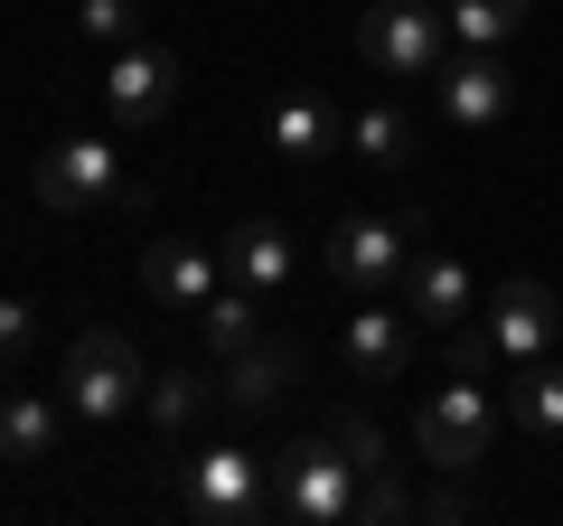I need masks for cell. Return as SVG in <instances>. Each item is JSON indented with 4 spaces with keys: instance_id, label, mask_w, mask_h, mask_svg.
Wrapping results in <instances>:
<instances>
[{
    "instance_id": "cell-1",
    "label": "cell",
    "mask_w": 563,
    "mask_h": 526,
    "mask_svg": "<svg viewBox=\"0 0 563 526\" xmlns=\"http://www.w3.org/2000/svg\"><path fill=\"white\" fill-rule=\"evenodd\" d=\"M357 57L376 85H432L451 66V10H432V0H376L357 20Z\"/></svg>"
},
{
    "instance_id": "cell-2",
    "label": "cell",
    "mask_w": 563,
    "mask_h": 526,
    "mask_svg": "<svg viewBox=\"0 0 563 526\" xmlns=\"http://www.w3.org/2000/svg\"><path fill=\"white\" fill-rule=\"evenodd\" d=\"M141 385H151V366H141V348L122 339V329H85V339H66L57 395H66L76 424H122V414H141Z\"/></svg>"
},
{
    "instance_id": "cell-3",
    "label": "cell",
    "mask_w": 563,
    "mask_h": 526,
    "mask_svg": "<svg viewBox=\"0 0 563 526\" xmlns=\"http://www.w3.org/2000/svg\"><path fill=\"white\" fill-rule=\"evenodd\" d=\"M357 507V461H347L329 432H301V442L273 451V517L291 526H347Z\"/></svg>"
},
{
    "instance_id": "cell-4",
    "label": "cell",
    "mask_w": 563,
    "mask_h": 526,
    "mask_svg": "<svg viewBox=\"0 0 563 526\" xmlns=\"http://www.w3.org/2000/svg\"><path fill=\"white\" fill-rule=\"evenodd\" d=\"M498 395H488V385H470V376H451L442 395H422V414H413V451L432 470H442V480H470V470L488 461V442H498Z\"/></svg>"
},
{
    "instance_id": "cell-5",
    "label": "cell",
    "mask_w": 563,
    "mask_h": 526,
    "mask_svg": "<svg viewBox=\"0 0 563 526\" xmlns=\"http://www.w3.org/2000/svg\"><path fill=\"white\" fill-rule=\"evenodd\" d=\"M413 235H422V217H339L320 235V273L347 302H376V292H395L404 263H413Z\"/></svg>"
},
{
    "instance_id": "cell-6",
    "label": "cell",
    "mask_w": 563,
    "mask_h": 526,
    "mask_svg": "<svg viewBox=\"0 0 563 526\" xmlns=\"http://www.w3.org/2000/svg\"><path fill=\"white\" fill-rule=\"evenodd\" d=\"M179 517H198V526H254V517H273V461H254V451H235V442L198 451V461L179 470Z\"/></svg>"
},
{
    "instance_id": "cell-7",
    "label": "cell",
    "mask_w": 563,
    "mask_h": 526,
    "mask_svg": "<svg viewBox=\"0 0 563 526\" xmlns=\"http://www.w3.org/2000/svg\"><path fill=\"white\" fill-rule=\"evenodd\" d=\"M38 198L57 207V217H95V207H141V179L122 169V151L113 142H95V132H76V142H57L38 169Z\"/></svg>"
},
{
    "instance_id": "cell-8",
    "label": "cell",
    "mask_w": 563,
    "mask_h": 526,
    "mask_svg": "<svg viewBox=\"0 0 563 526\" xmlns=\"http://www.w3.org/2000/svg\"><path fill=\"white\" fill-rule=\"evenodd\" d=\"M169 103H179V57H169L161 39H132V47L103 57V113H113L122 132L169 122Z\"/></svg>"
},
{
    "instance_id": "cell-9",
    "label": "cell",
    "mask_w": 563,
    "mask_h": 526,
    "mask_svg": "<svg viewBox=\"0 0 563 526\" xmlns=\"http://www.w3.org/2000/svg\"><path fill=\"white\" fill-rule=\"evenodd\" d=\"M339 366L357 385H395L404 366H413V320H404V302H357L347 310V329H339Z\"/></svg>"
},
{
    "instance_id": "cell-10",
    "label": "cell",
    "mask_w": 563,
    "mask_h": 526,
    "mask_svg": "<svg viewBox=\"0 0 563 526\" xmlns=\"http://www.w3.org/2000/svg\"><path fill=\"white\" fill-rule=\"evenodd\" d=\"M432 103H442V122H461V132H488V122H507V103H517V76H507L488 47H461V57L432 76Z\"/></svg>"
},
{
    "instance_id": "cell-11",
    "label": "cell",
    "mask_w": 563,
    "mask_h": 526,
    "mask_svg": "<svg viewBox=\"0 0 563 526\" xmlns=\"http://www.w3.org/2000/svg\"><path fill=\"white\" fill-rule=\"evenodd\" d=\"M217 273H225V254H207L198 235H151L141 244V292L161 310H207L217 302Z\"/></svg>"
},
{
    "instance_id": "cell-12",
    "label": "cell",
    "mask_w": 563,
    "mask_h": 526,
    "mask_svg": "<svg viewBox=\"0 0 563 526\" xmlns=\"http://www.w3.org/2000/svg\"><path fill=\"white\" fill-rule=\"evenodd\" d=\"M291 385H301V348H291V339H254V348H235V358H225L217 405H235V414H273Z\"/></svg>"
},
{
    "instance_id": "cell-13",
    "label": "cell",
    "mask_w": 563,
    "mask_h": 526,
    "mask_svg": "<svg viewBox=\"0 0 563 526\" xmlns=\"http://www.w3.org/2000/svg\"><path fill=\"white\" fill-rule=\"evenodd\" d=\"M404 310H413L422 329H461L470 310H479V302H470V263L442 254V244H422V254L404 263Z\"/></svg>"
},
{
    "instance_id": "cell-14",
    "label": "cell",
    "mask_w": 563,
    "mask_h": 526,
    "mask_svg": "<svg viewBox=\"0 0 563 526\" xmlns=\"http://www.w3.org/2000/svg\"><path fill=\"white\" fill-rule=\"evenodd\" d=\"M66 424H76V414H66V395H0V461H20V470H47L66 451Z\"/></svg>"
},
{
    "instance_id": "cell-15",
    "label": "cell",
    "mask_w": 563,
    "mask_h": 526,
    "mask_svg": "<svg viewBox=\"0 0 563 526\" xmlns=\"http://www.w3.org/2000/svg\"><path fill=\"white\" fill-rule=\"evenodd\" d=\"M479 320L498 329L507 366H517V358H544V348H554V320H563V310H554V292H544V283H526V273H517V283H498V292H488V310H479Z\"/></svg>"
},
{
    "instance_id": "cell-16",
    "label": "cell",
    "mask_w": 563,
    "mask_h": 526,
    "mask_svg": "<svg viewBox=\"0 0 563 526\" xmlns=\"http://www.w3.org/2000/svg\"><path fill=\"white\" fill-rule=\"evenodd\" d=\"M225 273H235L254 302H282V292H291V273H301V244L282 235L273 217H254V226H235V235H225Z\"/></svg>"
},
{
    "instance_id": "cell-17",
    "label": "cell",
    "mask_w": 563,
    "mask_h": 526,
    "mask_svg": "<svg viewBox=\"0 0 563 526\" xmlns=\"http://www.w3.org/2000/svg\"><path fill=\"white\" fill-rule=\"evenodd\" d=\"M263 142H273V161H320L329 142H339V113H329L310 85H291V95H273V122H263Z\"/></svg>"
},
{
    "instance_id": "cell-18",
    "label": "cell",
    "mask_w": 563,
    "mask_h": 526,
    "mask_svg": "<svg viewBox=\"0 0 563 526\" xmlns=\"http://www.w3.org/2000/svg\"><path fill=\"white\" fill-rule=\"evenodd\" d=\"M498 405L517 432H544V442H563V366L554 358H517V376L498 385Z\"/></svg>"
},
{
    "instance_id": "cell-19",
    "label": "cell",
    "mask_w": 563,
    "mask_h": 526,
    "mask_svg": "<svg viewBox=\"0 0 563 526\" xmlns=\"http://www.w3.org/2000/svg\"><path fill=\"white\" fill-rule=\"evenodd\" d=\"M207 405H217V385H207L198 366H161V376L141 385V414H151V432H161V442H169V432H198Z\"/></svg>"
},
{
    "instance_id": "cell-20",
    "label": "cell",
    "mask_w": 563,
    "mask_h": 526,
    "mask_svg": "<svg viewBox=\"0 0 563 526\" xmlns=\"http://www.w3.org/2000/svg\"><path fill=\"white\" fill-rule=\"evenodd\" d=\"M347 151H357L366 169H404L413 161V113H404L395 95H366L357 122H347Z\"/></svg>"
},
{
    "instance_id": "cell-21",
    "label": "cell",
    "mask_w": 563,
    "mask_h": 526,
    "mask_svg": "<svg viewBox=\"0 0 563 526\" xmlns=\"http://www.w3.org/2000/svg\"><path fill=\"white\" fill-rule=\"evenodd\" d=\"M442 10H451V39L461 47H507L536 0H442Z\"/></svg>"
},
{
    "instance_id": "cell-22",
    "label": "cell",
    "mask_w": 563,
    "mask_h": 526,
    "mask_svg": "<svg viewBox=\"0 0 563 526\" xmlns=\"http://www.w3.org/2000/svg\"><path fill=\"white\" fill-rule=\"evenodd\" d=\"M442 358H451V376H470V385H498V366H507V348H498V329L470 310L461 329H442Z\"/></svg>"
},
{
    "instance_id": "cell-23",
    "label": "cell",
    "mask_w": 563,
    "mask_h": 526,
    "mask_svg": "<svg viewBox=\"0 0 563 526\" xmlns=\"http://www.w3.org/2000/svg\"><path fill=\"white\" fill-rule=\"evenodd\" d=\"M254 310H263V302H254V292H244V283H235V292H217V302L198 310L207 348H217V358H235V348H254V339H263V320H254Z\"/></svg>"
},
{
    "instance_id": "cell-24",
    "label": "cell",
    "mask_w": 563,
    "mask_h": 526,
    "mask_svg": "<svg viewBox=\"0 0 563 526\" xmlns=\"http://www.w3.org/2000/svg\"><path fill=\"white\" fill-rule=\"evenodd\" d=\"M422 517V498L395 480V470H357V507H347V526H404Z\"/></svg>"
},
{
    "instance_id": "cell-25",
    "label": "cell",
    "mask_w": 563,
    "mask_h": 526,
    "mask_svg": "<svg viewBox=\"0 0 563 526\" xmlns=\"http://www.w3.org/2000/svg\"><path fill=\"white\" fill-rule=\"evenodd\" d=\"M76 29H85L95 47H132V39H151V10H141V0H85Z\"/></svg>"
},
{
    "instance_id": "cell-26",
    "label": "cell",
    "mask_w": 563,
    "mask_h": 526,
    "mask_svg": "<svg viewBox=\"0 0 563 526\" xmlns=\"http://www.w3.org/2000/svg\"><path fill=\"white\" fill-rule=\"evenodd\" d=\"M329 442H339L347 451V461H357V470H395V451H385V432H376V414H357V405H339V414H329Z\"/></svg>"
},
{
    "instance_id": "cell-27",
    "label": "cell",
    "mask_w": 563,
    "mask_h": 526,
    "mask_svg": "<svg viewBox=\"0 0 563 526\" xmlns=\"http://www.w3.org/2000/svg\"><path fill=\"white\" fill-rule=\"evenodd\" d=\"M29 339H38V310H29V302H0V358H20Z\"/></svg>"
},
{
    "instance_id": "cell-28",
    "label": "cell",
    "mask_w": 563,
    "mask_h": 526,
    "mask_svg": "<svg viewBox=\"0 0 563 526\" xmlns=\"http://www.w3.org/2000/svg\"><path fill=\"white\" fill-rule=\"evenodd\" d=\"M0 395H10V358H0Z\"/></svg>"
}]
</instances>
